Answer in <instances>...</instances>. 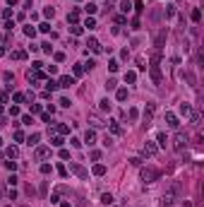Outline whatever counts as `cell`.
I'll use <instances>...</instances> for the list:
<instances>
[{"mask_svg":"<svg viewBox=\"0 0 204 207\" xmlns=\"http://www.w3.org/2000/svg\"><path fill=\"white\" fill-rule=\"evenodd\" d=\"M0 145H3V140H0Z\"/></svg>","mask_w":204,"mask_h":207,"instance_id":"obj_56","label":"cell"},{"mask_svg":"<svg viewBox=\"0 0 204 207\" xmlns=\"http://www.w3.org/2000/svg\"><path fill=\"white\" fill-rule=\"evenodd\" d=\"M26 195H29V197H34V195H36V190H34L31 185H26Z\"/></svg>","mask_w":204,"mask_h":207,"instance_id":"obj_49","label":"cell"},{"mask_svg":"<svg viewBox=\"0 0 204 207\" xmlns=\"http://www.w3.org/2000/svg\"><path fill=\"white\" fill-rule=\"evenodd\" d=\"M192 125H195V128H199V113H192Z\"/></svg>","mask_w":204,"mask_h":207,"instance_id":"obj_34","label":"cell"},{"mask_svg":"<svg viewBox=\"0 0 204 207\" xmlns=\"http://www.w3.org/2000/svg\"><path fill=\"white\" fill-rule=\"evenodd\" d=\"M15 140H17V142H22V140H24V132L17 130V132H15Z\"/></svg>","mask_w":204,"mask_h":207,"instance_id":"obj_51","label":"cell"},{"mask_svg":"<svg viewBox=\"0 0 204 207\" xmlns=\"http://www.w3.org/2000/svg\"><path fill=\"white\" fill-rule=\"evenodd\" d=\"M166 142H168V140H166V135L161 132V135H159V145H161V147H166Z\"/></svg>","mask_w":204,"mask_h":207,"instance_id":"obj_47","label":"cell"},{"mask_svg":"<svg viewBox=\"0 0 204 207\" xmlns=\"http://www.w3.org/2000/svg\"><path fill=\"white\" fill-rule=\"evenodd\" d=\"M51 145H53V147H60V145H63V137H53Z\"/></svg>","mask_w":204,"mask_h":207,"instance_id":"obj_36","label":"cell"},{"mask_svg":"<svg viewBox=\"0 0 204 207\" xmlns=\"http://www.w3.org/2000/svg\"><path fill=\"white\" fill-rule=\"evenodd\" d=\"M12 58H15V60H24V58H26V53L17 48V51H12Z\"/></svg>","mask_w":204,"mask_h":207,"instance_id":"obj_13","label":"cell"},{"mask_svg":"<svg viewBox=\"0 0 204 207\" xmlns=\"http://www.w3.org/2000/svg\"><path fill=\"white\" fill-rule=\"evenodd\" d=\"M173 147H175V149H182V147H187V132H182V130L175 132V137H173Z\"/></svg>","mask_w":204,"mask_h":207,"instance_id":"obj_3","label":"cell"},{"mask_svg":"<svg viewBox=\"0 0 204 207\" xmlns=\"http://www.w3.org/2000/svg\"><path fill=\"white\" fill-rule=\"evenodd\" d=\"M12 99H15V101H17V104H22V101H24V94H22V92H17V94H15V96H12Z\"/></svg>","mask_w":204,"mask_h":207,"instance_id":"obj_35","label":"cell"},{"mask_svg":"<svg viewBox=\"0 0 204 207\" xmlns=\"http://www.w3.org/2000/svg\"><path fill=\"white\" fill-rule=\"evenodd\" d=\"M70 104H72V101H70V99H65V96H63V99H60V106H65V109H67V106H70Z\"/></svg>","mask_w":204,"mask_h":207,"instance_id":"obj_50","label":"cell"},{"mask_svg":"<svg viewBox=\"0 0 204 207\" xmlns=\"http://www.w3.org/2000/svg\"><path fill=\"white\" fill-rule=\"evenodd\" d=\"M48 154H51V147H36V152H34L36 159H46Z\"/></svg>","mask_w":204,"mask_h":207,"instance_id":"obj_7","label":"cell"},{"mask_svg":"<svg viewBox=\"0 0 204 207\" xmlns=\"http://www.w3.org/2000/svg\"><path fill=\"white\" fill-rule=\"evenodd\" d=\"M134 79H137L134 72H125V82H134Z\"/></svg>","mask_w":204,"mask_h":207,"instance_id":"obj_32","label":"cell"},{"mask_svg":"<svg viewBox=\"0 0 204 207\" xmlns=\"http://www.w3.org/2000/svg\"><path fill=\"white\" fill-rule=\"evenodd\" d=\"M118 68H120L118 60H108V70H111V72H118Z\"/></svg>","mask_w":204,"mask_h":207,"instance_id":"obj_21","label":"cell"},{"mask_svg":"<svg viewBox=\"0 0 204 207\" xmlns=\"http://www.w3.org/2000/svg\"><path fill=\"white\" fill-rule=\"evenodd\" d=\"M94 173H96V176H103V173H106V166H103V164H96V166H94Z\"/></svg>","mask_w":204,"mask_h":207,"instance_id":"obj_17","label":"cell"},{"mask_svg":"<svg viewBox=\"0 0 204 207\" xmlns=\"http://www.w3.org/2000/svg\"><path fill=\"white\" fill-rule=\"evenodd\" d=\"M86 12H89V15H94V12H96V5L89 3V5H86Z\"/></svg>","mask_w":204,"mask_h":207,"instance_id":"obj_42","label":"cell"},{"mask_svg":"<svg viewBox=\"0 0 204 207\" xmlns=\"http://www.w3.org/2000/svg\"><path fill=\"white\" fill-rule=\"evenodd\" d=\"M89 123L94 125V128H101V125H103V121H101V118L96 116V113H91V116H89Z\"/></svg>","mask_w":204,"mask_h":207,"instance_id":"obj_11","label":"cell"},{"mask_svg":"<svg viewBox=\"0 0 204 207\" xmlns=\"http://www.w3.org/2000/svg\"><path fill=\"white\" fill-rule=\"evenodd\" d=\"M70 169H72L74 173H77L79 178H89V171H86L84 166H79V164H70Z\"/></svg>","mask_w":204,"mask_h":207,"instance_id":"obj_5","label":"cell"},{"mask_svg":"<svg viewBox=\"0 0 204 207\" xmlns=\"http://www.w3.org/2000/svg\"><path fill=\"white\" fill-rule=\"evenodd\" d=\"M53 169H51V164H43V166H41V173H51Z\"/></svg>","mask_w":204,"mask_h":207,"instance_id":"obj_46","label":"cell"},{"mask_svg":"<svg viewBox=\"0 0 204 207\" xmlns=\"http://www.w3.org/2000/svg\"><path fill=\"white\" fill-rule=\"evenodd\" d=\"M31 113H41V104H31Z\"/></svg>","mask_w":204,"mask_h":207,"instance_id":"obj_48","label":"cell"},{"mask_svg":"<svg viewBox=\"0 0 204 207\" xmlns=\"http://www.w3.org/2000/svg\"><path fill=\"white\" fill-rule=\"evenodd\" d=\"M94 140H96V132H94V130H86V135H84V142H86V145H94Z\"/></svg>","mask_w":204,"mask_h":207,"instance_id":"obj_12","label":"cell"},{"mask_svg":"<svg viewBox=\"0 0 204 207\" xmlns=\"http://www.w3.org/2000/svg\"><path fill=\"white\" fill-rule=\"evenodd\" d=\"M43 15H46V17H53V15H55V10H53V7H46Z\"/></svg>","mask_w":204,"mask_h":207,"instance_id":"obj_44","label":"cell"},{"mask_svg":"<svg viewBox=\"0 0 204 207\" xmlns=\"http://www.w3.org/2000/svg\"><path fill=\"white\" fill-rule=\"evenodd\" d=\"M39 29L43 31V34H48V31H51V24H48V22H43V24H39Z\"/></svg>","mask_w":204,"mask_h":207,"instance_id":"obj_31","label":"cell"},{"mask_svg":"<svg viewBox=\"0 0 204 207\" xmlns=\"http://www.w3.org/2000/svg\"><path fill=\"white\" fill-rule=\"evenodd\" d=\"M5 154H7L10 159H17V154H19V152H17V147H7V149H5Z\"/></svg>","mask_w":204,"mask_h":207,"instance_id":"obj_14","label":"cell"},{"mask_svg":"<svg viewBox=\"0 0 204 207\" xmlns=\"http://www.w3.org/2000/svg\"><path fill=\"white\" fill-rule=\"evenodd\" d=\"M127 116H130V121H137L139 111H137V109H130V111H127Z\"/></svg>","mask_w":204,"mask_h":207,"instance_id":"obj_28","label":"cell"},{"mask_svg":"<svg viewBox=\"0 0 204 207\" xmlns=\"http://www.w3.org/2000/svg\"><path fill=\"white\" fill-rule=\"evenodd\" d=\"M175 15V7H173V5H168V7H166V17H173Z\"/></svg>","mask_w":204,"mask_h":207,"instance_id":"obj_39","label":"cell"},{"mask_svg":"<svg viewBox=\"0 0 204 207\" xmlns=\"http://www.w3.org/2000/svg\"><path fill=\"white\" fill-rule=\"evenodd\" d=\"M199 19H202V10L195 7V10H192V22H199Z\"/></svg>","mask_w":204,"mask_h":207,"instance_id":"obj_22","label":"cell"},{"mask_svg":"<svg viewBox=\"0 0 204 207\" xmlns=\"http://www.w3.org/2000/svg\"><path fill=\"white\" fill-rule=\"evenodd\" d=\"M159 176H161V171H159V169H154V166H147V169H142V181H147V183H154Z\"/></svg>","mask_w":204,"mask_h":207,"instance_id":"obj_2","label":"cell"},{"mask_svg":"<svg viewBox=\"0 0 204 207\" xmlns=\"http://www.w3.org/2000/svg\"><path fill=\"white\" fill-rule=\"evenodd\" d=\"M86 46H89L91 51H101V46H99V41H96V39H89V43H86Z\"/></svg>","mask_w":204,"mask_h":207,"instance_id":"obj_20","label":"cell"},{"mask_svg":"<svg viewBox=\"0 0 204 207\" xmlns=\"http://www.w3.org/2000/svg\"><path fill=\"white\" fill-rule=\"evenodd\" d=\"M99 104H101V111H111V106H113L111 101H108V99H101Z\"/></svg>","mask_w":204,"mask_h":207,"instance_id":"obj_16","label":"cell"},{"mask_svg":"<svg viewBox=\"0 0 204 207\" xmlns=\"http://www.w3.org/2000/svg\"><path fill=\"white\" fill-rule=\"evenodd\" d=\"M130 7H132L130 0H122V3H120V10H122V12H130Z\"/></svg>","mask_w":204,"mask_h":207,"instance_id":"obj_24","label":"cell"},{"mask_svg":"<svg viewBox=\"0 0 204 207\" xmlns=\"http://www.w3.org/2000/svg\"><path fill=\"white\" fill-rule=\"evenodd\" d=\"M5 169H10V171H15V169H17V162H5Z\"/></svg>","mask_w":204,"mask_h":207,"instance_id":"obj_37","label":"cell"},{"mask_svg":"<svg viewBox=\"0 0 204 207\" xmlns=\"http://www.w3.org/2000/svg\"><path fill=\"white\" fill-rule=\"evenodd\" d=\"M115 84H118L115 79H108V82H106V89H115Z\"/></svg>","mask_w":204,"mask_h":207,"instance_id":"obj_43","label":"cell"},{"mask_svg":"<svg viewBox=\"0 0 204 207\" xmlns=\"http://www.w3.org/2000/svg\"><path fill=\"white\" fill-rule=\"evenodd\" d=\"M178 193H180V185H178V183H173L171 188L163 193V197H161V207H173L175 197H178Z\"/></svg>","mask_w":204,"mask_h":207,"instance_id":"obj_1","label":"cell"},{"mask_svg":"<svg viewBox=\"0 0 204 207\" xmlns=\"http://www.w3.org/2000/svg\"><path fill=\"white\" fill-rule=\"evenodd\" d=\"M154 111H156V104H147V109H144V123L147 125H149V121H151Z\"/></svg>","mask_w":204,"mask_h":207,"instance_id":"obj_6","label":"cell"},{"mask_svg":"<svg viewBox=\"0 0 204 207\" xmlns=\"http://www.w3.org/2000/svg\"><path fill=\"white\" fill-rule=\"evenodd\" d=\"M190 111H192V109H190V104H180V113H182V116H187Z\"/></svg>","mask_w":204,"mask_h":207,"instance_id":"obj_29","label":"cell"},{"mask_svg":"<svg viewBox=\"0 0 204 207\" xmlns=\"http://www.w3.org/2000/svg\"><path fill=\"white\" fill-rule=\"evenodd\" d=\"M115 96H118V101H125V99H127V89H118Z\"/></svg>","mask_w":204,"mask_h":207,"instance_id":"obj_27","label":"cell"},{"mask_svg":"<svg viewBox=\"0 0 204 207\" xmlns=\"http://www.w3.org/2000/svg\"><path fill=\"white\" fill-rule=\"evenodd\" d=\"M156 152H159V149H156L154 142H147V145H144V154H147V157H154Z\"/></svg>","mask_w":204,"mask_h":207,"instance_id":"obj_10","label":"cell"},{"mask_svg":"<svg viewBox=\"0 0 204 207\" xmlns=\"http://www.w3.org/2000/svg\"><path fill=\"white\" fill-rule=\"evenodd\" d=\"M5 123H7V121H5V118H3V116H0V128H3V125H5Z\"/></svg>","mask_w":204,"mask_h":207,"instance_id":"obj_54","label":"cell"},{"mask_svg":"<svg viewBox=\"0 0 204 207\" xmlns=\"http://www.w3.org/2000/svg\"><path fill=\"white\" fill-rule=\"evenodd\" d=\"M151 79H154V84H161V68H159V63H151Z\"/></svg>","mask_w":204,"mask_h":207,"instance_id":"obj_4","label":"cell"},{"mask_svg":"<svg viewBox=\"0 0 204 207\" xmlns=\"http://www.w3.org/2000/svg\"><path fill=\"white\" fill-rule=\"evenodd\" d=\"M72 84H74V77H70V75L60 77V82H58V87H63V89H67V87H72Z\"/></svg>","mask_w":204,"mask_h":207,"instance_id":"obj_8","label":"cell"},{"mask_svg":"<svg viewBox=\"0 0 204 207\" xmlns=\"http://www.w3.org/2000/svg\"><path fill=\"white\" fill-rule=\"evenodd\" d=\"M24 34H26V36H31V39H34V36H36V29H34V26L29 24V26H24Z\"/></svg>","mask_w":204,"mask_h":207,"instance_id":"obj_25","label":"cell"},{"mask_svg":"<svg viewBox=\"0 0 204 207\" xmlns=\"http://www.w3.org/2000/svg\"><path fill=\"white\" fill-rule=\"evenodd\" d=\"M84 26H89V29H96V22H94L91 17H86V22H84Z\"/></svg>","mask_w":204,"mask_h":207,"instance_id":"obj_33","label":"cell"},{"mask_svg":"<svg viewBox=\"0 0 204 207\" xmlns=\"http://www.w3.org/2000/svg\"><path fill=\"white\" fill-rule=\"evenodd\" d=\"M67 19H70V22L74 24V22H77V19H79V10H72L70 15H67Z\"/></svg>","mask_w":204,"mask_h":207,"instance_id":"obj_19","label":"cell"},{"mask_svg":"<svg viewBox=\"0 0 204 207\" xmlns=\"http://www.w3.org/2000/svg\"><path fill=\"white\" fill-rule=\"evenodd\" d=\"M58 130H60V132H63V135H67V132H70V128H67V125H65V123H60V125H58Z\"/></svg>","mask_w":204,"mask_h":207,"instance_id":"obj_38","label":"cell"},{"mask_svg":"<svg viewBox=\"0 0 204 207\" xmlns=\"http://www.w3.org/2000/svg\"><path fill=\"white\" fill-rule=\"evenodd\" d=\"M111 132H113V135H120V132H122V128H120V125L115 123V121H111Z\"/></svg>","mask_w":204,"mask_h":207,"instance_id":"obj_15","label":"cell"},{"mask_svg":"<svg viewBox=\"0 0 204 207\" xmlns=\"http://www.w3.org/2000/svg\"><path fill=\"white\" fill-rule=\"evenodd\" d=\"M134 10H137V12H144V3H142V0H134Z\"/></svg>","mask_w":204,"mask_h":207,"instance_id":"obj_30","label":"cell"},{"mask_svg":"<svg viewBox=\"0 0 204 207\" xmlns=\"http://www.w3.org/2000/svg\"><path fill=\"white\" fill-rule=\"evenodd\" d=\"M3 17H5V19H10V17H12V10H10V7H7V10H3Z\"/></svg>","mask_w":204,"mask_h":207,"instance_id":"obj_52","label":"cell"},{"mask_svg":"<svg viewBox=\"0 0 204 207\" xmlns=\"http://www.w3.org/2000/svg\"><path fill=\"white\" fill-rule=\"evenodd\" d=\"M53 89H58V82H53V79H48V82H46V92H53Z\"/></svg>","mask_w":204,"mask_h":207,"instance_id":"obj_26","label":"cell"},{"mask_svg":"<svg viewBox=\"0 0 204 207\" xmlns=\"http://www.w3.org/2000/svg\"><path fill=\"white\" fill-rule=\"evenodd\" d=\"M39 140H41V135H39V132H31V135H29V142H26V145H36Z\"/></svg>","mask_w":204,"mask_h":207,"instance_id":"obj_23","label":"cell"},{"mask_svg":"<svg viewBox=\"0 0 204 207\" xmlns=\"http://www.w3.org/2000/svg\"><path fill=\"white\" fill-rule=\"evenodd\" d=\"M101 202H103V205H111V202H113V195H111V193H103V195H101Z\"/></svg>","mask_w":204,"mask_h":207,"instance_id":"obj_18","label":"cell"},{"mask_svg":"<svg viewBox=\"0 0 204 207\" xmlns=\"http://www.w3.org/2000/svg\"><path fill=\"white\" fill-rule=\"evenodd\" d=\"M82 72H84V65H74V75H77V77H79V75H82Z\"/></svg>","mask_w":204,"mask_h":207,"instance_id":"obj_41","label":"cell"},{"mask_svg":"<svg viewBox=\"0 0 204 207\" xmlns=\"http://www.w3.org/2000/svg\"><path fill=\"white\" fill-rule=\"evenodd\" d=\"M166 123L171 125V128H178V125H180V123H178V116H175V113H166Z\"/></svg>","mask_w":204,"mask_h":207,"instance_id":"obj_9","label":"cell"},{"mask_svg":"<svg viewBox=\"0 0 204 207\" xmlns=\"http://www.w3.org/2000/svg\"><path fill=\"white\" fill-rule=\"evenodd\" d=\"M7 5H19V0H7Z\"/></svg>","mask_w":204,"mask_h":207,"instance_id":"obj_53","label":"cell"},{"mask_svg":"<svg viewBox=\"0 0 204 207\" xmlns=\"http://www.w3.org/2000/svg\"><path fill=\"white\" fill-rule=\"evenodd\" d=\"M63 207H72V205H70V202H63Z\"/></svg>","mask_w":204,"mask_h":207,"instance_id":"obj_55","label":"cell"},{"mask_svg":"<svg viewBox=\"0 0 204 207\" xmlns=\"http://www.w3.org/2000/svg\"><path fill=\"white\" fill-rule=\"evenodd\" d=\"M185 79H187V82L195 87V75H192V72H185Z\"/></svg>","mask_w":204,"mask_h":207,"instance_id":"obj_40","label":"cell"},{"mask_svg":"<svg viewBox=\"0 0 204 207\" xmlns=\"http://www.w3.org/2000/svg\"><path fill=\"white\" fill-rule=\"evenodd\" d=\"M139 26H142V22H139V17H134V19H132V29H139Z\"/></svg>","mask_w":204,"mask_h":207,"instance_id":"obj_45","label":"cell"}]
</instances>
